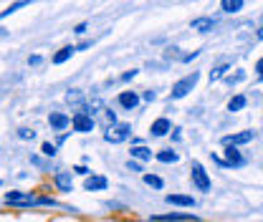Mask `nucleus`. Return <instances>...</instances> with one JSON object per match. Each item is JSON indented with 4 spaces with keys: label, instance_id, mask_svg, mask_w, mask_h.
Masks as SVG:
<instances>
[{
    "label": "nucleus",
    "instance_id": "f257e3e1",
    "mask_svg": "<svg viewBox=\"0 0 263 222\" xmlns=\"http://www.w3.org/2000/svg\"><path fill=\"white\" fill-rule=\"evenodd\" d=\"M197 81H200V73H197V71H193L190 76L180 78V81H177V84L172 86V94H170V96H172V98H185V96H187L190 91H193V89H195Z\"/></svg>",
    "mask_w": 263,
    "mask_h": 222
},
{
    "label": "nucleus",
    "instance_id": "f03ea898",
    "mask_svg": "<svg viewBox=\"0 0 263 222\" xmlns=\"http://www.w3.org/2000/svg\"><path fill=\"white\" fill-rule=\"evenodd\" d=\"M132 134V127L129 124H114V127H109V131L104 134V139L109 142V144H122V142H127Z\"/></svg>",
    "mask_w": 263,
    "mask_h": 222
},
{
    "label": "nucleus",
    "instance_id": "7ed1b4c3",
    "mask_svg": "<svg viewBox=\"0 0 263 222\" xmlns=\"http://www.w3.org/2000/svg\"><path fill=\"white\" fill-rule=\"evenodd\" d=\"M71 127L79 134H89V131H94V119H91L89 111H76L73 119H71Z\"/></svg>",
    "mask_w": 263,
    "mask_h": 222
},
{
    "label": "nucleus",
    "instance_id": "20e7f679",
    "mask_svg": "<svg viewBox=\"0 0 263 222\" xmlns=\"http://www.w3.org/2000/svg\"><path fill=\"white\" fill-rule=\"evenodd\" d=\"M190 177H193V185H195L200 192H210V177H208V172L202 169V164H200V162H193Z\"/></svg>",
    "mask_w": 263,
    "mask_h": 222
},
{
    "label": "nucleus",
    "instance_id": "39448f33",
    "mask_svg": "<svg viewBox=\"0 0 263 222\" xmlns=\"http://www.w3.org/2000/svg\"><path fill=\"white\" fill-rule=\"evenodd\" d=\"M5 202L8 205H18V207H33V205H38V199L31 197L28 192H5Z\"/></svg>",
    "mask_w": 263,
    "mask_h": 222
},
{
    "label": "nucleus",
    "instance_id": "423d86ee",
    "mask_svg": "<svg viewBox=\"0 0 263 222\" xmlns=\"http://www.w3.org/2000/svg\"><path fill=\"white\" fill-rule=\"evenodd\" d=\"M253 131H238V134H230V136H223V144L226 147H240V144H248V142H253Z\"/></svg>",
    "mask_w": 263,
    "mask_h": 222
},
{
    "label": "nucleus",
    "instance_id": "0eeeda50",
    "mask_svg": "<svg viewBox=\"0 0 263 222\" xmlns=\"http://www.w3.org/2000/svg\"><path fill=\"white\" fill-rule=\"evenodd\" d=\"M84 187H86V192H104L109 187V179L101 177V174H91V177H86Z\"/></svg>",
    "mask_w": 263,
    "mask_h": 222
},
{
    "label": "nucleus",
    "instance_id": "6e6552de",
    "mask_svg": "<svg viewBox=\"0 0 263 222\" xmlns=\"http://www.w3.org/2000/svg\"><path fill=\"white\" fill-rule=\"evenodd\" d=\"M197 222V215H187V212H170V215H160L152 217V222Z\"/></svg>",
    "mask_w": 263,
    "mask_h": 222
},
{
    "label": "nucleus",
    "instance_id": "1a4fd4ad",
    "mask_svg": "<svg viewBox=\"0 0 263 222\" xmlns=\"http://www.w3.org/2000/svg\"><path fill=\"white\" fill-rule=\"evenodd\" d=\"M48 124L56 129V131H64L66 127H71V116H66L61 111H51L48 114Z\"/></svg>",
    "mask_w": 263,
    "mask_h": 222
},
{
    "label": "nucleus",
    "instance_id": "9d476101",
    "mask_svg": "<svg viewBox=\"0 0 263 222\" xmlns=\"http://www.w3.org/2000/svg\"><path fill=\"white\" fill-rule=\"evenodd\" d=\"M220 164H230V167H240L243 164V157H240V152L235 149V147H226V159H220V157H215Z\"/></svg>",
    "mask_w": 263,
    "mask_h": 222
},
{
    "label": "nucleus",
    "instance_id": "9b49d317",
    "mask_svg": "<svg viewBox=\"0 0 263 222\" xmlns=\"http://www.w3.org/2000/svg\"><path fill=\"white\" fill-rule=\"evenodd\" d=\"M167 205H177V207H195V199L190 194H167L164 197Z\"/></svg>",
    "mask_w": 263,
    "mask_h": 222
},
{
    "label": "nucleus",
    "instance_id": "f8f14e48",
    "mask_svg": "<svg viewBox=\"0 0 263 222\" xmlns=\"http://www.w3.org/2000/svg\"><path fill=\"white\" fill-rule=\"evenodd\" d=\"M167 131H172V124H170V119H157V122H152V127H149V134L152 136H164Z\"/></svg>",
    "mask_w": 263,
    "mask_h": 222
},
{
    "label": "nucleus",
    "instance_id": "ddd939ff",
    "mask_svg": "<svg viewBox=\"0 0 263 222\" xmlns=\"http://www.w3.org/2000/svg\"><path fill=\"white\" fill-rule=\"evenodd\" d=\"M190 28L197 33H208L215 28V21H213V18H195V21L190 23Z\"/></svg>",
    "mask_w": 263,
    "mask_h": 222
},
{
    "label": "nucleus",
    "instance_id": "4468645a",
    "mask_svg": "<svg viewBox=\"0 0 263 222\" xmlns=\"http://www.w3.org/2000/svg\"><path fill=\"white\" fill-rule=\"evenodd\" d=\"M137 104H139V96L134 94V91H122L119 94V106H124V109H137Z\"/></svg>",
    "mask_w": 263,
    "mask_h": 222
},
{
    "label": "nucleus",
    "instance_id": "2eb2a0df",
    "mask_svg": "<svg viewBox=\"0 0 263 222\" xmlns=\"http://www.w3.org/2000/svg\"><path fill=\"white\" fill-rule=\"evenodd\" d=\"M243 3H246V0H220V10L228 13V15L240 13V10H243Z\"/></svg>",
    "mask_w": 263,
    "mask_h": 222
},
{
    "label": "nucleus",
    "instance_id": "dca6fc26",
    "mask_svg": "<svg viewBox=\"0 0 263 222\" xmlns=\"http://www.w3.org/2000/svg\"><path fill=\"white\" fill-rule=\"evenodd\" d=\"M53 182H56V187H59L61 192H71V190H73V182H71V174H68V172H59Z\"/></svg>",
    "mask_w": 263,
    "mask_h": 222
},
{
    "label": "nucleus",
    "instance_id": "f3484780",
    "mask_svg": "<svg viewBox=\"0 0 263 222\" xmlns=\"http://www.w3.org/2000/svg\"><path fill=\"white\" fill-rule=\"evenodd\" d=\"M73 53H76V48H73V46H64V48H61L59 53H53V64H56V66L66 64V61H68V58H71Z\"/></svg>",
    "mask_w": 263,
    "mask_h": 222
},
{
    "label": "nucleus",
    "instance_id": "a211bd4d",
    "mask_svg": "<svg viewBox=\"0 0 263 222\" xmlns=\"http://www.w3.org/2000/svg\"><path fill=\"white\" fill-rule=\"evenodd\" d=\"M246 104H248V98H246L243 94L233 96V98L228 101V111H233V114H235V111H243V109H246Z\"/></svg>",
    "mask_w": 263,
    "mask_h": 222
},
{
    "label": "nucleus",
    "instance_id": "6ab92c4d",
    "mask_svg": "<svg viewBox=\"0 0 263 222\" xmlns=\"http://www.w3.org/2000/svg\"><path fill=\"white\" fill-rule=\"evenodd\" d=\"M180 159V154L175 152V149H162V152H157V162H162V164H175Z\"/></svg>",
    "mask_w": 263,
    "mask_h": 222
},
{
    "label": "nucleus",
    "instance_id": "aec40b11",
    "mask_svg": "<svg viewBox=\"0 0 263 222\" xmlns=\"http://www.w3.org/2000/svg\"><path fill=\"white\" fill-rule=\"evenodd\" d=\"M26 5H31V0H15V3H10V5H8V8H5V10L0 13V21H3V18H8V15H13L15 10L26 8Z\"/></svg>",
    "mask_w": 263,
    "mask_h": 222
},
{
    "label": "nucleus",
    "instance_id": "412c9836",
    "mask_svg": "<svg viewBox=\"0 0 263 222\" xmlns=\"http://www.w3.org/2000/svg\"><path fill=\"white\" fill-rule=\"evenodd\" d=\"M132 157H134V159H142V162H147V159H152V149H147V147L137 144V147L132 149Z\"/></svg>",
    "mask_w": 263,
    "mask_h": 222
},
{
    "label": "nucleus",
    "instance_id": "4be33fe9",
    "mask_svg": "<svg viewBox=\"0 0 263 222\" xmlns=\"http://www.w3.org/2000/svg\"><path fill=\"white\" fill-rule=\"evenodd\" d=\"M144 185H147V187H152V190H162L164 187L162 177H157V174H144Z\"/></svg>",
    "mask_w": 263,
    "mask_h": 222
},
{
    "label": "nucleus",
    "instance_id": "5701e85b",
    "mask_svg": "<svg viewBox=\"0 0 263 222\" xmlns=\"http://www.w3.org/2000/svg\"><path fill=\"white\" fill-rule=\"evenodd\" d=\"M66 101L73 104V106H81V104H84V94H81L79 89H71V91L66 94Z\"/></svg>",
    "mask_w": 263,
    "mask_h": 222
},
{
    "label": "nucleus",
    "instance_id": "b1692460",
    "mask_svg": "<svg viewBox=\"0 0 263 222\" xmlns=\"http://www.w3.org/2000/svg\"><path fill=\"white\" fill-rule=\"evenodd\" d=\"M228 71H230L228 64H223V66H218V68H213V71H210V84H213V81H220V78H223V76H226Z\"/></svg>",
    "mask_w": 263,
    "mask_h": 222
},
{
    "label": "nucleus",
    "instance_id": "393cba45",
    "mask_svg": "<svg viewBox=\"0 0 263 222\" xmlns=\"http://www.w3.org/2000/svg\"><path fill=\"white\" fill-rule=\"evenodd\" d=\"M41 152H43L46 157H56V147H53L51 142H43V147H41Z\"/></svg>",
    "mask_w": 263,
    "mask_h": 222
},
{
    "label": "nucleus",
    "instance_id": "a878e982",
    "mask_svg": "<svg viewBox=\"0 0 263 222\" xmlns=\"http://www.w3.org/2000/svg\"><path fill=\"white\" fill-rule=\"evenodd\" d=\"M35 136V131L28 127H23V129H18V139H33Z\"/></svg>",
    "mask_w": 263,
    "mask_h": 222
},
{
    "label": "nucleus",
    "instance_id": "bb28decb",
    "mask_svg": "<svg viewBox=\"0 0 263 222\" xmlns=\"http://www.w3.org/2000/svg\"><path fill=\"white\" fill-rule=\"evenodd\" d=\"M86 31H89V23H79V26H76V31H73V33H76V35H84Z\"/></svg>",
    "mask_w": 263,
    "mask_h": 222
},
{
    "label": "nucleus",
    "instance_id": "cd10ccee",
    "mask_svg": "<svg viewBox=\"0 0 263 222\" xmlns=\"http://www.w3.org/2000/svg\"><path fill=\"white\" fill-rule=\"evenodd\" d=\"M256 73H258V78L263 81V56L258 58V61H256Z\"/></svg>",
    "mask_w": 263,
    "mask_h": 222
},
{
    "label": "nucleus",
    "instance_id": "c85d7f7f",
    "mask_svg": "<svg viewBox=\"0 0 263 222\" xmlns=\"http://www.w3.org/2000/svg\"><path fill=\"white\" fill-rule=\"evenodd\" d=\"M73 172H76V174H84V177H89V169H86L84 164H79V167H73Z\"/></svg>",
    "mask_w": 263,
    "mask_h": 222
},
{
    "label": "nucleus",
    "instance_id": "c756f323",
    "mask_svg": "<svg viewBox=\"0 0 263 222\" xmlns=\"http://www.w3.org/2000/svg\"><path fill=\"white\" fill-rule=\"evenodd\" d=\"M243 78H246V73L240 71V73H235V76H230L228 81H230V84H238V81H243Z\"/></svg>",
    "mask_w": 263,
    "mask_h": 222
},
{
    "label": "nucleus",
    "instance_id": "7c9ffc66",
    "mask_svg": "<svg viewBox=\"0 0 263 222\" xmlns=\"http://www.w3.org/2000/svg\"><path fill=\"white\" fill-rule=\"evenodd\" d=\"M127 167H129L132 172H142V167H139L137 162H132V159H129V164H127Z\"/></svg>",
    "mask_w": 263,
    "mask_h": 222
},
{
    "label": "nucleus",
    "instance_id": "2f4dec72",
    "mask_svg": "<svg viewBox=\"0 0 263 222\" xmlns=\"http://www.w3.org/2000/svg\"><path fill=\"white\" fill-rule=\"evenodd\" d=\"M134 76H137V71H129V73H124V76H122V81H132Z\"/></svg>",
    "mask_w": 263,
    "mask_h": 222
},
{
    "label": "nucleus",
    "instance_id": "473e14b6",
    "mask_svg": "<svg viewBox=\"0 0 263 222\" xmlns=\"http://www.w3.org/2000/svg\"><path fill=\"white\" fill-rule=\"evenodd\" d=\"M28 64H31V66H38V64H41V56H31V58H28Z\"/></svg>",
    "mask_w": 263,
    "mask_h": 222
},
{
    "label": "nucleus",
    "instance_id": "72a5a7b5",
    "mask_svg": "<svg viewBox=\"0 0 263 222\" xmlns=\"http://www.w3.org/2000/svg\"><path fill=\"white\" fill-rule=\"evenodd\" d=\"M144 101H155V91H147V94H144Z\"/></svg>",
    "mask_w": 263,
    "mask_h": 222
},
{
    "label": "nucleus",
    "instance_id": "f704fd0d",
    "mask_svg": "<svg viewBox=\"0 0 263 222\" xmlns=\"http://www.w3.org/2000/svg\"><path fill=\"white\" fill-rule=\"evenodd\" d=\"M258 41H263V28H261V31H258Z\"/></svg>",
    "mask_w": 263,
    "mask_h": 222
},
{
    "label": "nucleus",
    "instance_id": "c9c22d12",
    "mask_svg": "<svg viewBox=\"0 0 263 222\" xmlns=\"http://www.w3.org/2000/svg\"><path fill=\"white\" fill-rule=\"evenodd\" d=\"M0 185H3V182H0Z\"/></svg>",
    "mask_w": 263,
    "mask_h": 222
}]
</instances>
